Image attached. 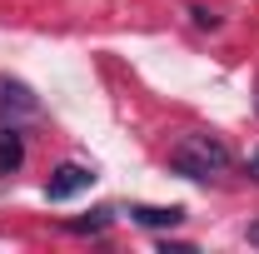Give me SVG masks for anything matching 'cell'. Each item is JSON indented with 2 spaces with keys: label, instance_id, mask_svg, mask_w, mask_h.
Returning a JSON list of instances; mask_svg holds the SVG:
<instances>
[{
  "label": "cell",
  "instance_id": "obj_8",
  "mask_svg": "<svg viewBox=\"0 0 259 254\" xmlns=\"http://www.w3.org/2000/svg\"><path fill=\"white\" fill-rule=\"evenodd\" d=\"M249 175L259 180V145H254V155H249Z\"/></svg>",
  "mask_w": 259,
  "mask_h": 254
},
{
  "label": "cell",
  "instance_id": "obj_1",
  "mask_svg": "<svg viewBox=\"0 0 259 254\" xmlns=\"http://www.w3.org/2000/svg\"><path fill=\"white\" fill-rule=\"evenodd\" d=\"M169 170H175V175H185V180H209V175H225V170H229V145L220 140V135L194 130V135H185V140L169 150Z\"/></svg>",
  "mask_w": 259,
  "mask_h": 254
},
{
  "label": "cell",
  "instance_id": "obj_4",
  "mask_svg": "<svg viewBox=\"0 0 259 254\" xmlns=\"http://www.w3.org/2000/svg\"><path fill=\"white\" fill-rule=\"evenodd\" d=\"M130 220L145 229H175L185 224V204H130Z\"/></svg>",
  "mask_w": 259,
  "mask_h": 254
},
{
  "label": "cell",
  "instance_id": "obj_6",
  "mask_svg": "<svg viewBox=\"0 0 259 254\" xmlns=\"http://www.w3.org/2000/svg\"><path fill=\"white\" fill-rule=\"evenodd\" d=\"M110 220H115V209L105 204V209H90V220H70L65 229H70V234H105V229H110Z\"/></svg>",
  "mask_w": 259,
  "mask_h": 254
},
{
  "label": "cell",
  "instance_id": "obj_2",
  "mask_svg": "<svg viewBox=\"0 0 259 254\" xmlns=\"http://www.w3.org/2000/svg\"><path fill=\"white\" fill-rule=\"evenodd\" d=\"M30 115H40V95H35L25 80L0 75V120H5V125H20V120H30Z\"/></svg>",
  "mask_w": 259,
  "mask_h": 254
},
{
  "label": "cell",
  "instance_id": "obj_5",
  "mask_svg": "<svg viewBox=\"0 0 259 254\" xmlns=\"http://www.w3.org/2000/svg\"><path fill=\"white\" fill-rule=\"evenodd\" d=\"M20 164H25V135L0 120V180H10Z\"/></svg>",
  "mask_w": 259,
  "mask_h": 254
},
{
  "label": "cell",
  "instance_id": "obj_9",
  "mask_svg": "<svg viewBox=\"0 0 259 254\" xmlns=\"http://www.w3.org/2000/svg\"><path fill=\"white\" fill-rule=\"evenodd\" d=\"M249 244H254V249H259V220L249 224Z\"/></svg>",
  "mask_w": 259,
  "mask_h": 254
},
{
  "label": "cell",
  "instance_id": "obj_7",
  "mask_svg": "<svg viewBox=\"0 0 259 254\" xmlns=\"http://www.w3.org/2000/svg\"><path fill=\"white\" fill-rule=\"evenodd\" d=\"M190 20L199 25V30H220V25H225L220 10H209V5H190Z\"/></svg>",
  "mask_w": 259,
  "mask_h": 254
},
{
  "label": "cell",
  "instance_id": "obj_3",
  "mask_svg": "<svg viewBox=\"0 0 259 254\" xmlns=\"http://www.w3.org/2000/svg\"><path fill=\"white\" fill-rule=\"evenodd\" d=\"M95 180H100V175H95V164H75V159H70V164H60V170L45 180V199H50V204H65V199L85 194L90 185H95Z\"/></svg>",
  "mask_w": 259,
  "mask_h": 254
}]
</instances>
